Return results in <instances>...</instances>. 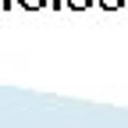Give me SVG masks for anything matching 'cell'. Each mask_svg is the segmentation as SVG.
Returning a JSON list of instances; mask_svg holds the SVG:
<instances>
[{"label":"cell","mask_w":128,"mask_h":128,"mask_svg":"<svg viewBox=\"0 0 128 128\" xmlns=\"http://www.w3.org/2000/svg\"><path fill=\"white\" fill-rule=\"evenodd\" d=\"M18 4H22V7H28V11H36V7H43V4H46V0H18Z\"/></svg>","instance_id":"cell-1"},{"label":"cell","mask_w":128,"mask_h":128,"mask_svg":"<svg viewBox=\"0 0 128 128\" xmlns=\"http://www.w3.org/2000/svg\"><path fill=\"white\" fill-rule=\"evenodd\" d=\"M100 4H103V7H107V11H118V7H121V4H124V0H100Z\"/></svg>","instance_id":"cell-2"},{"label":"cell","mask_w":128,"mask_h":128,"mask_svg":"<svg viewBox=\"0 0 128 128\" xmlns=\"http://www.w3.org/2000/svg\"><path fill=\"white\" fill-rule=\"evenodd\" d=\"M68 4H71V7H89L92 0H68Z\"/></svg>","instance_id":"cell-3"},{"label":"cell","mask_w":128,"mask_h":128,"mask_svg":"<svg viewBox=\"0 0 128 128\" xmlns=\"http://www.w3.org/2000/svg\"><path fill=\"white\" fill-rule=\"evenodd\" d=\"M0 7H11V0H0Z\"/></svg>","instance_id":"cell-4"},{"label":"cell","mask_w":128,"mask_h":128,"mask_svg":"<svg viewBox=\"0 0 128 128\" xmlns=\"http://www.w3.org/2000/svg\"><path fill=\"white\" fill-rule=\"evenodd\" d=\"M50 4H54V7H60V0H50Z\"/></svg>","instance_id":"cell-5"}]
</instances>
